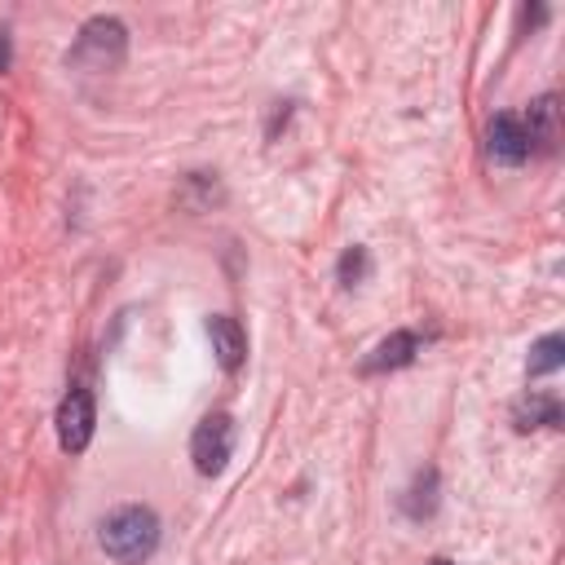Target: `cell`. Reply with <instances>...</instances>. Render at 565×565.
I'll return each instance as SVG.
<instances>
[{"mask_svg":"<svg viewBox=\"0 0 565 565\" xmlns=\"http://www.w3.org/2000/svg\"><path fill=\"white\" fill-rule=\"evenodd\" d=\"M437 468H419L415 472V481H411V490L402 494V512L411 516V521H428L433 512H437Z\"/></svg>","mask_w":565,"mask_h":565,"instance_id":"cell-10","label":"cell"},{"mask_svg":"<svg viewBox=\"0 0 565 565\" xmlns=\"http://www.w3.org/2000/svg\"><path fill=\"white\" fill-rule=\"evenodd\" d=\"M128 53V26L115 13H97L79 26L75 44L66 49V66L79 75H110L124 66Z\"/></svg>","mask_w":565,"mask_h":565,"instance_id":"cell-2","label":"cell"},{"mask_svg":"<svg viewBox=\"0 0 565 565\" xmlns=\"http://www.w3.org/2000/svg\"><path fill=\"white\" fill-rule=\"evenodd\" d=\"M230 455H234V419H230V411L203 415V419L194 424V437H190V459H194V468H199L203 477H216V472H225Z\"/></svg>","mask_w":565,"mask_h":565,"instance_id":"cell-3","label":"cell"},{"mask_svg":"<svg viewBox=\"0 0 565 565\" xmlns=\"http://www.w3.org/2000/svg\"><path fill=\"white\" fill-rule=\"evenodd\" d=\"M561 362H565V335H561V331H547L543 340H534V344H530L525 375H552Z\"/></svg>","mask_w":565,"mask_h":565,"instance_id":"cell-11","label":"cell"},{"mask_svg":"<svg viewBox=\"0 0 565 565\" xmlns=\"http://www.w3.org/2000/svg\"><path fill=\"white\" fill-rule=\"evenodd\" d=\"M97 539H102V552L115 556L119 565H141L159 547V516L146 503H124L102 521Z\"/></svg>","mask_w":565,"mask_h":565,"instance_id":"cell-1","label":"cell"},{"mask_svg":"<svg viewBox=\"0 0 565 565\" xmlns=\"http://www.w3.org/2000/svg\"><path fill=\"white\" fill-rule=\"evenodd\" d=\"M525 141H530V154H556L561 150V97L556 93H543L530 102L525 119Z\"/></svg>","mask_w":565,"mask_h":565,"instance_id":"cell-5","label":"cell"},{"mask_svg":"<svg viewBox=\"0 0 565 565\" xmlns=\"http://www.w3.org/2000/svg\"><path fill=\"white\" fill-rule=\"evenodd\" d=\"M428 565H455V561H450V556H433Z\"/></svg>","mask_w":565,"mask_h":565,"instance_id":"cell-14","label":"cell"},{"mask_svg":"<svg viewBox=\"0 0 565 565\" xmlns=\"http://www.w3.org/2000/svg\"><path fill=\"white\" fill-rule=\"evenodd\" d=\"M424 353V340H419V331H388L366 358H362V375H388V371H402V366H411L415 358Z\"/></svg>","mask_w":565,"mask_h":565,"instance_id":"cell-6","label":"cell"},{"mask_svg":"<svg viewBox=\"0 0 565 565\" xmlns=\"http://www.w3.org/2000/svg\"><path fill=\"white\" fill-rule=\"evenodd\" d=\"M9 66H13V35L0 26V75H4Z\"/></svg>","mask_w":565,"mask_h":565,"instance_id":"cell-13","label":"cell"},{"mask_svg":"<svg viewBox=\"0 0 565 565\" xmlns=\"http://www.w3.org/2000/svg\"><path fill=\"white\" fill-rule=\"evenodd\" d=\"M561 397L556 393H525L516 406H512V424L521 428V433H530V428H561Z\"/></svg>","mask_w":565,"mask_h":565,"instance_id":"cell-9","label":"cell"},{"mask_svg":"<svg viewBox=\"0 0 565 565\" xmlns=\"http://www.w3.org/2000/svg\"><path fill=\"white\" fill-rule=\"evenodd\" d=\"M93 424H97L93 393H88L84 384H71V393H66L62 406H57V446H62L66 455L88 450V441H93Z\"/></svg>","mask_w":565,"mask_h":565,"instance_id":"cell-4","label":"cell"},{"mask_svg":"<svg viewBox=\"0 0 565 565\" xmlns=\"http://www.w3.org/2000/svg\"><path fill=\"white\" fill-rule=\"evenodd\" d=\"M486 154H490L494 163H508V168H516V163L530 159V141H525L521 115L499 110V115L490 119V128H486Z\"/></svg>","mask_w":565,"mask_h":565,"instance_id":"cell-7","label":"cell"},{"mask_svg":"<svg viewBox=\"0 0 565 565\" xmlns=\"http://www.w3.org/2000/svg\"><path fill=\"white\" fill-rule=\"evenodd\" d=\"M371 274V256H366V247H344L340 252V260H335V278H340V287H358L362 278Z\"/></svg>","mask_w":565,"mask_h":565,"instance_id":"cell-12","label":"cell"},{"mask_svg":"<svg viewBox=\"0 0 565 565\" xmlns=\"http://www.w3.org/2000/svg\"><path fill=\"white\" fill-rule=\"evenodd\" d=\"M207 340H212V353H216L221 371L234 375L243 366V358H247V331H243V322L230 318V313H212L207 318Z\"/></svg>","mask_w":565,"mask_h":565,"instance_id":"cell-8","label":"cell"}]
</instances>
